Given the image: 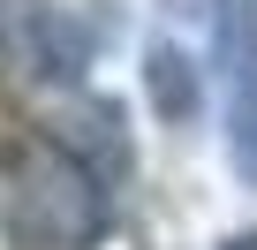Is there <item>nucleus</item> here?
Wrapping results in <instances>:
<instances>
[{
	"mask_svg": "<svg viewBox=\"0 0 257 250\" xmlns=\"http://www.w3.org/2000/svg\"><path fill=\"white\" fill-rule=\"evenodd\" d=\"M0 190H8V212H16L38 242H53V250H83V242L106 235V190H98V175H91L76 152H61V144L23 152L8 175H0Z\"/></svg>",
	"mask_w": 257,
	"mask_h": 250,
	"instance_id": "f257e3e1",
	"label": "nucleus"
},
{
	"mask_svg": "<svg viewBox=\"0 0 257 250\" xmlns=\"http://www.w3.org/2000/svg\"><path fill=\"white\" fill-rule=\"evenodd\" d=\"M212 76L227 121V167L257 190V0H212Z\"/></svg>",
	"mask_w": 257,
	"mask_h": 250,
	"instance_id": "f03ea898",
	"label": "nucleus"
},
{
	"mask_svg": "<svg viewBox=\"0 0 257 250\" xmlns=\"http://www.w3.org/2000/svg\"><path fill=\"white\" fill-rule=\"evenodd\" d=\"M91 38L68 8L53 0H0V76H38V84H68L83 76Z\"/></svg>",
	"mask_w": 257,
	"mask_h": 250,
	"instance_id": "7ed1b4c3",
	"label": "nucleus"
},
{
	"mask_svg": "<svg viewBox=\"0 0 257 250\" xmlns=\"http://www.w3.org/2000/svg\"><path fill=\"white\" fill-rule=\"evenodd\" d=\"M144 76H152V106H159L167 121H189V114H197V68H189L174 46H152V68H144Z\"/></svg>",
	"mask_w": 257,
	"mask_h": 250,
	"instance_id": "20e7f679",
	"label": "nucleus"
},
{
	"mask_svg": "<svg viewBox=\"0 0 257 250\" xmlns=\"http://www.w3.org/2000/svg\"><path fill=\"white\" fill-rule=\"evenodd\" d=\"M219 250H257V227H242V235H227Z\"/></svg>",
	"mask_w": 257,
	"mask_h": 250,
	"instance_id": "39448f33",
	"label": "nucleus"
}]
</instances>
